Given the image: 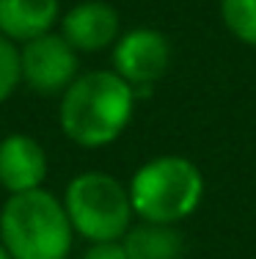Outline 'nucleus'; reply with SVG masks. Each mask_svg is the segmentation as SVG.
I'll return each instance as SVG.
<instances>
[{
	"mask_svg": "<svg viewBox=\"0 0 256 259\" xmlns=\"http://www.w3.org/2000/svg\"><path fill=\"white\" fill-rule=\"evenodd\" d=\"M135 110V89L113 69H94L61 94L58 121L69 141L85 149L108 146L127 130Z\"/></svg>",
	"mask_w": 256,
	"mask_h": 259,
	"instance_id": "nucleus-1",
	"label": "nucleus"
},
{
	"mask_svg": "<svg viewBox=\"0 0 256 259\" xmlns=\"http://www.w3.org/2000/svg\"><path fill=\"white\" fill-rule=\"evenodd\" d=\"M72 240L64 199L44 188L11 193L0 209V243L11 259H66Z\"/></svg>",
	"mask_w": 256,
	"mask_h": 259,
	"instance_id": "nucleus-2",
	"label": "nucleus"
},
{
	"mask_svg": "<svg viewBox=\"0 0 256 259\" xmlns=\"http://www.w3.org/2000/svg\"><path fill=\"white\" fill-rule=\"evenodd\" d=\"M130 201L141 221L176 226L196 212L204 196V177L198 165L179 155H163L132 174Z\"/></svg>",
	"mask_w": 256,
	"mask_h": 259,
	"instance_id": "nucleus-3",
	"label": "nucleus"
},
{
	"mask_svg": "<svg viewBox=\"0 0 256 259\" xmlns=\"http://www.w3.org/2000/svg\"><path fill=\"white\" fill-rule=\"evenodd\" d=\"M64 207L75 234L88 243L121 240L132 226L130 190L105 171H83L66 185Z\"/></svg>",
	"mask_w": 256,
	"mask_h": 259,
	"instance_id": "nucleus-4",
	"label": "nucleus"
},
{
	"mask_svg": "<svg viewBox=\"0 0 256 259\" xmlns=\"http://www.w3.org/2000/svg\"><path fill=\"white\" fill-rule=\"evenodd\" d=\"M22 83L36 94H64L77 80V50L61 33H44L20 45Z\"/></svg>",
	"mask_w": 256,
	"mask_h": 259,
	"instance_id": "nucleus-5",
	"label": "nucleus"
},
{
	"mask_svg": "<svg viewBox=\"0 0 256 259\" xmlns=\"http://www.w3.org/2000/svg\"><path fill=\"white\" fill-rule=\"evenodd\" d=\"M171 66V45L155 28H135L119 36L113 45V72L124 77L132 89L151 85L166 77Z\"/></svg>",
	"mask_w": 256,
	"mask_h": 259,
	"instance_id": "nucleus-6",
	"label": "nucleus"
},
{
	"mask_svg": "<svg viewBox=\"0 0 256 259\" xmlns=\"http://www.w3.org/2000/svg\"><path fill=\"white\" fill-rule=\"evenodd\" d=\"M119 11L105 0H83L61 17V36L77 53H99L119 41Z\"/></svg>",
	"mask_w": 256,
	"mask_h": 259,
	"instance_id": "nucleus-7",
	"label": "nucleus"
},
{
	"mask_svg": "<svg viewBox=\"0 0 256 259\" xmlns=\"http://www.w3.org/2000/svg\"><path fill=\"white\" fill-rule=\"evenodd\" d=\"M47 177V155L30 135L11 133L0 141V188L11 193H28L41 188Z\"/></svg>",
	"mask_w": 256,
	"mask_h": 259,
	"instance_id": "nucleus-8",
	"label": "nucleus"
},
{
	"mask_svg": "<svg viewBox=\"0 0 256 259\" xmlns=\"http://www.w3.org/2000/svg\"><path fill=\"white\" fill-rule=\"evenodd\" d=\"M61 22L58 0H0V33L14 45L44 36Z\"/></svg>",
	"mask_w": 256,
	"mask_h": 259,
	"instance_id": "nucleus-9",
	"label": "nucleus"
},
{
	"mask_svg": "<svg viewBox=\"0 0 256 259\" xmlns=\"http://www.w3.org/2000/svg\"><path fill=\"white\" fill-rule=\"evenodd\" d=\"M121 243H124V251L130 259H179L185 251V243H182V234L176 226L151 224V221L130 226Z\"/></svg>",
	"mask_w": 256,
	"mask_h": 259,
	"instance_id": "nucleus-10",
	"label": "nucleus"
},
{
	"mask_svg": "<svg viewBox=\"0 0 256 259\" xmlns=\"http://www.w3.org/2000/svg\"><path fill=\"white\" fill-rule=\"evenodd\" d=\"M221 17L231 36L256 47V0H221Z\"/></svg>",
	"mask_w": 256,
	"mask_h": 259,
	"instance_id": "nucleus-11",
	"label": "nucleus"
},
{
	"mask_svg": "<svg viewBox=\"0 0 256 259\" xmlns=\"http://www.w3.org/2000/svg\"><path fill=\"white\" fill-rule=\"evenodd\" d=\"M22 83V61H20V45L6 39L0 33V105L9 100Z\"/></svg>",
	"mask_w": 256,
	"mask_h": 259,
	"instance_id": "nucleus-12",
	"label": "nucleus"
},
{
	"mask_svg": "<svg viewBox=\"0 0 256 259\" xmlns=\"http://www.w3.org/2000/svg\"><path fill=\"white\" fill-rule=\"evenodd\" d=\"M83 259H130L121 240H105V243H91Z\"/></svg>",
	"mask_w": 256,
	"mask_h": 259,
	"instance_id": "nucleus-13",
	"label": "nucleus"
},
{
	"mask_svg": "<svg viewBox=\"0 0 256 259\" xmlns=\"http://www.w3.org/2000/svg\"><path fill=\"white\" fill-rule=\"evenodd\" d=\"M0 259H11V254H9V251H6V248H3V243H0Z\"/></svg>",
	"mask_w": 256,
	"mask_h": 259,
	"instance_id": "nucleus-14",
	"label": "nucleus"
}]
</instances>
